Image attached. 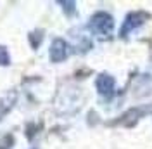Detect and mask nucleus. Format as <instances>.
<instances>
[{
  "label": "nucleus",
  "mask_w": 152,
  "mask_h": 149,
  "mask_svg": "<svg viewBox=\"0 0 152 149\" xmlns=\"http://www.w3.org/2000/svg\"><path fill=\"white\" fill-rule=\"evenodd\" d=\"M90 28L94 33L100 35V37H109L113 33V28H114V21H113V16L107 14V12H97L92 21H90Z\"/></svg>",
  "instance_id": "obj_1"
},
{
  "label": "nucleus",
  "mask_w": 152,
  "mask_h": 149,
  "mask_svg": "<svg viewBox=\"0 0 152 149\" xmlns=\"http://www.w3.org/2000/svg\"><path fill=\"white\" fill-rule=\"evenodd\" d=\"M69 56V45L62 38H56L50 45V59L54 63H61Z\"/></svg>",
  "instance_id": "obj_2"
},
{
  "label": "nucleus",
  "mask_w": 152,
  "mask_h": 149,
  "mask_svg": "<svg viewBox=\"0 0 152 149\" xmlns=\"http://www.w3.org/2000/svg\"><path fill=\"white\" fill-rule=\"evenodd\" d=\"M142 24V16L140 14H137V12H133V14H128V18L124 21L123 28H121V37H126V35H130L133 30L137 28V26H140Z\"/></svg>",
  "instance_id": "obj_4"
},
{
  "label": "nucleus",
  "mask_w": 152,
  "mask_h": 149,
  "mask_svg": "<svg viewBox=\"0 0 152 149\" xmlns=\"http://www.w3.org/2000/svg\"><path fill=\"white\" fill-rule=\"evenodd\" d=\"M9 52H7V49L5 47L0 45V66H7L9 64Z\"/></svg>",
  "instance_id": "obj_5"
},
{
  "label": "nucleus",
  "mask_w": 152,
  "mask_h": 149,
  "mask_svg": "<svg viewBox=\"0 0 152 149\" xmlns=\"http://www.w3.org/2000/svg\"><path fill=\"white\" fill-rule=\"evenodd\" d=\"M95 85H97L99 94L104 95V97H111L114 94V87H116V85H114V78L109 76V74H100V76L97 78Z\"/></svg>",
  "instance_id": "obj_3"
}]
</instances>
